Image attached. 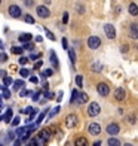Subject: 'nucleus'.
Listing matches in <instances>:
<instances>
[{
	"instance_id": "7",
	"label": "nucleus",
	"mask_w": 138,
	"mask_h": 146,
	"mask_svg": "<svg viewBox=\"0 0 138 146\" xmlns=\"http://www.w3.org/2000/svg\"><path fill=\"white\" fill-rule=\"evenodd\" d=\"M36 11H37V15L42 17V18H48V17L51 15V11L46 8V6H39Z\"/></svg>"
},
{
	"instance_id": "47",
	"label": "nucleus",
	"mask_w": 138,
	"mask_h": 146,
	"mask_svg": "<svg viewBox=\"0 0 138 146\" xmlns=\"http://www.w3.org/2000/svg\"><path fill=\"white\" fill-rule=\"evenodd\" d=\"M77 11H79V14H83V8H82V6H79Z\"/></svg>"
},
{
	"instance_id": "19",
	"label": "nucleus",
	"mask_w": 138,
	"mask_h": 146,
	"mask_svg": "<svg viewBox=\"0 0 138 146\" xmlns=\"http://www.w3.org/2000/svg\"><path fill=\"white\" fill-rule=\"evenodd\" d=\"M86 143H88V142H86V139H85V137H79L74 145H76V146H86Z\"/></svg>"
},
{
	"instance_id": "6",
	"label": "nucleus",
	"mask_w": 138,
	"mask_h": 146,
	"mask_svg": "<svg viewBox=\"0 0 138 146\" xmlns=\"http://www.w3.org/2000/svg\"><path fill=\"white\" fill-rule=\"evenodd\" d=\"M97 91H98V94H100V96L107 97V96H108V92H110V88H108V85H107V84H98Z\"/></svg>"
},
{
	"instance_id": "18",
	"label": "nucleus",
	"mask_w": 138,
	"mask_h": 146,
	"mask_svg": "<svg viewBox=\"0 0 138 146\" xmlns=\"http://www.w3.org/2000/svg\"><path fill=\"white\" fill-rule=\"evenodd\" d=\"M39 136H40L42 139H45V140L48 142L49 139H51V131H48V130H42L40 133H39Z\"/></svg>"
},
{
	"instance_id": "21",
	"label": "nucleus",
	"mask_w": 138,
	"mask_h": 146,
	"mask_svg": "<svg viewBox=\"0 0 138 146\" xmlns=\"http://www.w3.org/2000/svg\"><path fill=\"white\" fill-rule=\"evenodd\" d=\"M3 84H5V87H8V85H12V84H14V79L9 78V76H3Z\"/></svg>"
},
{
	"instance_id": "29",
	"label": "nucleus",
	"mask_w": 138,
	"mask_h": 146,
	"mask_svg": "<svg viewBox=\"0 0 138 146\" xmlns=\"http://www.w3.org/2000/svg\"><path fill=\"white\" fill-rule=\"evenodd\" d=\"M22 49H24V48H19V46H14V48H12V52H14V54H22Z\"/></svg>"
},
{
	"instance_id": "25",
	"label": "nucleus",
	"mask_w": 138,
	"mask_h": 146,
	"mask_svg": "<svg viewBox=\"0 0 138 146\" xmlns=\"http://www.w3.org/2000/svg\"><path fill=\"white\" fill-rule=\"evenodd\" d=\"M68 57H70V60H71V63H74V61H76V54H74V51H73V49H70V51H68Z\"/></svg>"
},
{
	"instance_id": "15",
	"label": "nucleus",
	"mask_w": 138,
	"mask_h": 146,
	"mask_svg": "<svg viewBox=\"0 0 138 146\" xmlns=\"http://www.w3.org/2000/svg\"><path fill=\"white\" fill-rule=\"evenodd\" d=\"M77 98H79V91H77V90H73V91H71L70 103H71V104H77Z\"/></svg>"
},
{
	"instance_id": "38",
	"label": "nucleus",
	"mask_w": 138,
	"mask_h": 146,
	"mask_svg": "<svg viewBox=\"0 0 138 146\" xmlns=\"http://www.w3.org/2000/svg\"><path fill=\"white\" fill-rule=\"evenodd\" d=\"M46 36H48V37L51 39V40H55V36H54V35H52V33H51L49 30H46Z\"/></svg>"
},
{
	"instance_id": "23",
	"label": "nucleus",
	"mask_w": 138,
	"mask_h": 146,
	"mask_svg": "<svg viewBox=\"0 0 138 146\" xmlns=\"http://www.w3.org/2000/svg\"><path fill=\"white\" fill-rule=\"evenodd\" d=\"M19 88H24V81H16V82L14 84V90H15V91H18Z\"/></svg>"
},
{
	"instance_id": "16",
	"label": "nucleus",
	"mask_w": 138,
	"mask_h": 146,
	"mask_svg": "<svg viewBox=\"0 0 138 146\" xmlns=\"http://www.w3.org/2000/svg\"><path fill=\"white\" fill-rule=\"evenodd\" d=\"M51 63H52V66H54V69H58V58H57V55H55V52L54 51H51Z\"/></svg>"
},
{
	"instance_id": "42",
	"label": "nucleus",
	"mask_w": 138,
	"mask_h": 146,
	"mask_svg": "<svg viewBox=\"0 0 138 146\" xmlns=\"http://www.w3.org/2000/svg\"><path fill=\"white\" fill-rule=\"evenodd\" d=\"M30 82H33V84H37V82H39V79H37L36 76H31V78H30Z\"/></svg>"
},
{
	"instance_id": "5",
	"label": "nucleus",
	"mask_w": 138,
	"mask_h": 146,
	"mask_svg": "<svg viewBox=\"0 0 138 146\" xmlns=\"http://www.w3.org/2000/svg\"><path fill=\"white\" fill-rule=\"evenodd\" d=\"M104 33H106V36L108 39H114L116 37V30L111 24H106L104 25Z\"/></svg>"
},
{
	"instance_id": "35",
	"label": "nucleus",
	"mask_w": 138,
	"mask_h": 146,
	"mask_svg": "<svg viewBox=\"0 0 138 146\" xmlns=\"http://www.w3.org/2000/svg\"><path fill=\"white\" fill-rule=\"evenodd\" d=\"M27 63H28V58L27 57H19V64L24 66V64H27Z\"/></svg>"
},
{
	"instance_id": "45",
	"label": "nucleus",
	"mask_w": 138,
	"mask_h": 146,
	"mask_svg": "<svg viewBox=\"0 0 138 146\" xmlns=\"http://www.w3.org/2000/svg\"><path fill=\"white\" fill-rule=\"evenodd\" d=\"M8 137L11 139V140H12V139H14L15 137V134H14V133H12V131H9V134H8Z\"/></svg>"
},
{
	"instance_id": "41",
	"label": "nucleus",
	"mask_w": 138,
	"mask_h": 146,
	"mask_svg": "<svg viewBox=\"0 0 138 146\" xmlns=\"http://www.w3.org/2000/svg\"><path fill=\"white\" fill-rule=\"evenodd\" d=\"M62 23H64V24H67V23H68V14H67V12H65L64 17H62Z\"/></svg>"
},
{
	"instance_id": "44",
	"label": "nucleus",
	"mask_w": 138,
	"mask_h": 146,
	"mask_svg": "<svg viewBox=\"0 0 138 146\" xmlns=\"http://www.w3.org/2000/svg\"><path fill=\"white\" fill-rule=\"evenodd\" d=\"M8 60V55L6 54H2V57H0V61H6Z\"/></svg>"
},
{
	"instance_id": "37",
	"label": "nucleus",
	"mask_w": 138,
	"mask_h": 146,
	"mask_svg": "<svg viewBox=\"0 0 138 146\" xmlns=\"http://www.w3.org/2000/svg\"><path fill=\"white\" fill-rule=\"evenodd\" d=\"M22 48H24V49H33V45H31L30 42H25Z\"/></svg>"
},
{
	"instance_id": "24",
	"label": "nucleus",
	"mask_w": 138,
	"mask_h": 146,
	"mask_svg": "<svg viewBox=\"0 0 138 146\" xmlns=\"http://www.w3.org/2000/svg\"><path fill=\"white\" fill-rule=\"evenodd\" d=\"M60 110H61V108H60V106H57V108H54V109H52V112L49 113V118H54V116L58 113V112H60Z\"/></svg>"
},
{
	"instance_id": "39",
	"label": "nucleus",
	"mask_w": 138,
	"mask_h": 146,
	"mask_svg": "<svg viewBox=\"0 0 138 146\" xmlns=\"http://www.w3.org/2000/svg\"><path fill=\"white\" fill-rule=\"evenodd\" d=\"M33 112V108H27V109H24V110H21V113H27V115H30Z\"/></svg>"
},
{
	"instance_id": "2",
	"label": "nucleus",
	"mask_w": 138,
	"mask_h": 146,
	"mask_svg": "<svg viewBox=\"0 0 138 146\" xmlns=\"http://www.w3.org/2000/svg\"><path fill=\"white\" fill-rule=\"evenodd\" d=\"M100 112H101V108H100V104L98 103H91L89 104V108H88V115L89 116H98L100 115Z\"/></svg>"
},
{
	"instance_id": "28",
	"label": "nucleus",
	"mask_w": 138,
	"mask_h": 146,
	"mask_svg": "<svg viewBox=\"0 0 138 146\" xmlns=\"http://www.w3.org/2000/svg\"><path fill=\"white\" fill-rule=\"evenodd\" d=\"M3 98H6V100H8V98H11V91L8 90V88H5L3 90V96H2Z\"/></svg>"
},
{
	"instance_id": "13",
	"label": "nucleus",
	"mask_w": 138,
	"mask_h": 146,
	"mask_svg": "<svg viewBox=\"0 0 138 146\" xmlns=\"http://www.w3.org/2000/svg\"><path fill=\"white\" fill-rule=\"evenodd\" d=\"M31 39H33V36L30 35V33H24V35L19 36V42H21V43H25V42H30Z\"/></svg>"
},
{
	"instance_id": "17",
	"label": "nucleus",
	"mask_w": 138,
	"mask_h": 146,
	"mask_svg": "<svg viewBox=\"0 0 138 146\" xmlns=\"http://www.w3.org/2000/svg\"><path fill=\"white\" fill-rule=\"evenodd\" d=\"M128 11H129V14H131V15H134V17H135V15H138V6H137L135 3H131Z\"/></svg>"
},
{
	"instance_id": "3",
	"label": "nucleus",
	"mask_w": 138,
	"mask_h": 146,
	"mask_svg": "<svg viewBox=\"0 0 138 146\" xmlns=\"http://www.w3.org/2000/svg\"><path fill=\"white\" fill-rule=\"evenodd\" d=\"M100 45H101V39L98 36H91L88 39V46L91 49H98V48H100Z\"/></svg>"
},
{
	"instance_id": "46",
	"label": "nucleus",
	"mask_w": 138,
	"mask_h": 146,
	"mask_svg": "<svg viewBox=\"0 0 138 146\" xmlns=\"http://www.w3.org/2000/svg\"><path fill=\"white\" fill-rule=\"evenodd\" d=\"M43 88H45V91H48V88H49V85H48V82H45V84H43Z\"/></svg>"
},
{
	"instance_id": "34",
	"label": "nucleus",
	"mask_w": 138,
	"mask_h": 146,
	"mask_svg": "<svg viewBox=\"0 0 138 146\" xmlns=\"http://www.w3.org/2000/svg\"><path fill=\"white\" fill-rule=\"evenodd\" d=\"M18 124H19V116H15L12 119V127H18Z\"/></svg>"
},
{
	"instance_id": "22",
	"label": "nucleus",
	"mask_w": 138,
	"mask_h": 146,
	"mask_svg": "<svg viewBox=\"0 0 138 146\" xmlns=\"http://www.w3.org/2000/svg\"><path fill=\"white\" fill-rule=\"evenodd\" d=\"M101 69H103L101 63H94V64H92V70H94V72H101Z\"/></svg>"
},
{
	"instance_id": "10",
	"label": "nucleus",
	"mask_w": 138,
	"mask_h": 146,
	"mask_svg": "<svg viewBox=\"0 0 138 146\" xmlns=\"http://www.w3.org/2000/svg\"><path fill=\"white\" fill-rule=\"evenodd\" d=\"M114 97H116V100L122 102L123 98L126 97V92H125V90H123V88H117V90H116V92H114Z\"/></svg>"
},
{
	"instance_id": "50",
	"label": "nucleus",
	"mask_w": 138,
	"mask_h": 146,
	"mask_svg": "<svg viewBox=\"0 0 138 146\" xmlns=\"http://www.w3.org/2000/svg\"><path fill=\"white\" fill-rule=\"evenodd\" d=\"M3 48H5V45H3L2 42H0V49H3Z\"/></svg>"
},
{
	"instance_id": "32",
	"label": "nucleus",
	"mask_w": 138,
	"mask_h": 146,
	"mask_svg": "<svg viewBox=\"0 0 138 146\" xmlns=\"http://www.w3.org/2000/svg\"><path fill=\"white\" fill-rule=\"evenodd\" d=\"M40 57H42V54H31V55H30V60H33V61H37Z\"/></svg>"
},
{
	"instance_id": "9",
	"label": "nucleus",
	"mask_w": 138,
	"mask_h": 146,
	"mask_svg": "<svg viewBox=\"0 0 138 146\" xmlns=\"http://www.w3.org/2000/svg\"><path fill=\"white\" fill-rule=\"evenodd\" d=\"M119 131H120V128H119V125H117V124H110L108 127H107V133H108V134H111V136L117 134Z\"/></svg>"
},
{
	"instance_id": "49",
	"label": "nucleus",
	"mask_w": 138,
	"mask_h": 146,
	"mask_svg": "<svg viewBox=\"0 0 138 146\" xmlns=\"http://www.w3.org/2000/svg\"><path fill=\"white\" fill-rule=\"evenodd\" d=\"M2 98H3V97L0 96V108H2V106H3V102H2Z\"/></svg>"
},
{
	"instance_id": "14",
	"label": "nucleus",
	"mask_w": 138,
	"mask_h": 146,
	"mask_svg": "<svg viewBox=\"0 0 138 146\" xmlns=\"http://www.w3.org/2000/svg\"><path fill=\"white\" fill-rule=\"evenodd\" d=\"M12 116H14V112H12V109H8V110H6V113L3 115V121L9 124L11 119H12Z\"/></svg>"
},
{
	"instance_id": "51",
	"label": "nucleus",
	"mask_w": 138,
	"mask_h": 146,
	"mask_svg": "<svg viewBox=\"0 0 138 146\" xmlns=\"http://www.w3.org/2000/svg\"><path fill=\"white\" fill-rule=\"evenodd\" d=\"M0 121H3V115H0Z\"/></svg>"
},
{
	"instance_id": "11",
	"label": "nucleus",
	"mask_w": 138,
	"mask_h": 146,
	"mask_svg": "<svg viewBox=\"0 0 138 146\" xmlns=\"http://www.w3.org/2000/svg\"><path fill=\"white\" fill-rule=\"evenodd\" d=\"M129 35H131V37H134V39H138V25H137V24H132V25H131Z\"/></svg>"
},
{
	"instance_id": "52",
	"label": "nucleus",
	"mask_w": 138,
	"mask_h": 146,
	"mask_svg": "<svg viewBox=\"0 0 138 146\" xmlns=\"http://www.w3.org/2000/svg\"><path fill=\"white\" fill-rule=\"evenodd\" d=\"M0 57H2V52H0Z\"/></svg>"
},
{
	"instance_id": "30",
	"label": "nucleus",
	"mask_w": 138,
	"mask_h": 146,
	"mask_svg": "<svg viewBox=\"0 0 138 146\" xmlns=\"http://www.w3.org/2000/svg\"><path fill=\"white\" fill-rule=\"evenodd\" d=\"M76 84H77V87H82V85H83V78L80 75L76 76Z\"/></svg>"
},
{
	"instance_id": "43",
	"label": "nucleus",
	"mask_w": 138,
	"mask_h": 146,
	"mask_svg": "<svg viewBox=\"0 0 138 146\" xmlns=\"http://www.w3.org/2000/svg\"><path fill=\"white\" fill-rule=\"evenodd\" d=\"M43 75H45V78H46V76H52V70H46V72H43Z\"/></svg>"
},
{
	"instance_id": "33",
	"label": "nucleus",
	"mask_w": 138,
	"mask_h": 146,
	"mask_svg": "<svg viewBox=\"0 0 138 146\" xmlns=\"http://www.w3.org/2000/svg\"><path fill=\"white\" fill-rule=\"evenodd\" d=\"M30 92H31V91H28V90H21L19 96H21V97H27V96H30Z\"/></svg>"
},
{
	"instance_id": "12",
	"label": "nucleus",
	"mask_w": 138,
	"mask_h": 146,
	"mask_svg": "<svg viewBox=\"0 0 138 146\" xmlns=\"http://www.w3.org/2000/svg\"><path fill=\"white\" fill-rule=\"evenodd\" d=\"M88 102V94L86 92H79V98H77V104L86 103Z\"/></svg>"
},
{
	"instance_id": "53",
	"label": "nucleus",
	"mask_w": 138,
	"mask_h": 146,
	"mask_svg": "<svg viewBox=\"0 0 138 146\" xmlns=\"http://www.w3.org/2000/svg\"><path fill=\"white\" fill-rule=\"evenodd\" d=\"M0 3H2V0H0Z\"/></svg>"
},
{
	"instance_id": "27",
	"label": "nucleus",
	"mask_w": 138,
	"mask_h": 146,
	"mask_svg": "<svg viewBox=\"0 0 138 146\" xmlns=\"http://www.w3.org/2000/svg\"><path fill=\"white\" fill-rule=\"evenodd\" d=\"M24 19H25V23H28V24H34V18H33L31 15H25Z\"/></svg>"
},
{
	"instance_id": "4",
	"label": "nucleus",
	"mask_w": 138,
	"mask_h": 146,
	"mask_svg": "<svg viewBox=\"0 0 138 146\" xmlns=\"http://www.w3.org/2000/svg\"><path fill=\"white\" fill-rule=\"evenodd\" d=\"M9 15L12 18H19L21 17V8L18 5H11L9 6Z\"/></svg>"
},
{
	"instance_id": "26",
	"label": "nucleus",
	"mask_w": 138,
	"mask_h": 146,
	"mask_svg": "<svg viewBox=\"0 0 138 146\" xmlns=\"http://www.w3.org/2000/svg\"><path fill=\"white\" fill-rule=\"evenodd\" d=\"M19 75H21V78H27L30 75V72L27 69H21V70H19Z\"/></svg>"
},
{
	"instance_id": "48",
	"label": "nucleus",
	"mask_w": 138,
	"mask_h": 146,
	"mask_svg": "<svg viewBox=\"0 0 138 146\" xmlns=\"http://www.w3.org/2000/svg\"><path fill=\"white\" fill-rule=\"evenodd\" d=\"M61 98H62V92H60V94H58V98H57V100L61 102Z\"/></svg>"
},
{
	"instance_id": "31",
	"label": "nucleus",
	"mask_w": 138,
	"mask_h": 146,
	"mask_svg": "<svg viewBox=\"0 0 138 146\" xmlns=\"http://www.w3.org/2000/svg\"><path fill=\"white\" fill-rule=\"evenodd\" d=\"M45 116H46V110H45V112H42L40 116H37V121H36V122H37V124H40V122L43 121V118H45Z\"/></svg>"
},
{
	"instance_id": "8",
	"label": "nucleus",
	"mask_w": 138,
	"mask_h": 146,
	"mask_svg": "<svg viewBox=\"0 0 138 146\" xmlns=\"http://www.w3.org/2000/svg\"><path fill=\"white\" fill-rule=\"evenodd\" d=\"M89 133H91V134L92 136H98V134H100V133H101V127H100V124H91L89 125Z\"/></svg>"
},
{
	"instance_id": "20",
	"label": "nucleus",
	"mask_w": 138,
	"mask_h": 146,
	"mask_svg": "<svg viewBox=\"0 0 138 146\" xmlns=\"http://www.w3.org/2000/svg\"><path fill=\"white\" fill-rule=\"evenodd\" d=\"M108 145L110 146H120V140H117L116 137H111L110 140H108Z\"/></svg>"
},
{
	"instance_id": "36",
	"label": "nucleus",
	"mask_w": 138,
	"mask_h": 146,
	"mask_svg": "<svg viewBox=\"0 0 138 146\" xmlns=\"http://www.w3.org/2000/svg\"><path fill=\"white\" fill-rule=\"evenodd\" d=\"M42 66H43V61H40V60H37L36 64H34V69H40Z\"/></svg>"
},
{
	"instance_id": "1",
	"label": "nucleus",
	"mask_w": 138,
	"mask_h": 146,
	"mask_svg": "<svg viewBox=\"0 0 138 146\" xmlns=\"http://www.w3.org/2000/svg\"><path fill=\"white\" fill-rule=\"evenodd\" d=\"M77 124H79V119L74 113H71L65 118V125H67V128H76Z\"/></svg>"
},
{
	"instance_id": "40",
	"label": "nucleus",
	"mask_w": 138,
	"mask_h": 146,
	"mask_svg": "<svg viewBox=\"0 0 138 146\" xmlns=\"http://www.w3.org/2000/svg\"><path fill=\"white\" fill-rule=\"evenodd\" d=\"M62 48L64 49H68V42H67V39H65V37L62 39Z\"/></svg>"
}]
</instances>
